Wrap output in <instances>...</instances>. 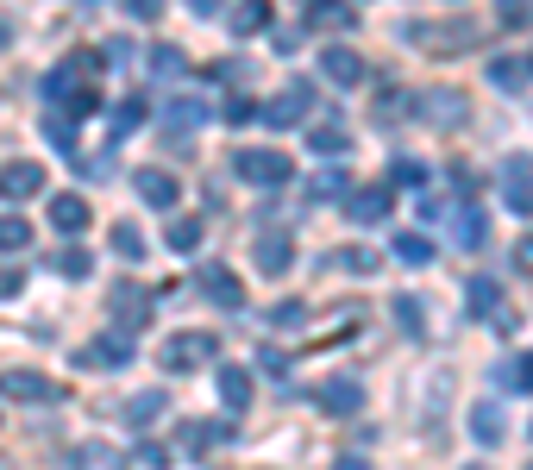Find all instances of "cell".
<instances>
[{
	"label": "cell",
	"instance_id": "7a4b0ae2",
	"mask_svg": "<svg viewBox=\"0 0 533 470\" xmlns=\"http://www.w3.org/2000/svg\"><path fill=\"white\" fill-rule=\"evenodd\" d=\"M502 201L508 214L533 220V157H502Z\"/></svg>",
	"mask_w": 533,
	"mask_h": 470
},
{
	"label": "cell",
	"instance_id": "ba28073f",
	"mask_svg": "<svg viewBox=\"0 0 533 470\" xmlns=\"http://www.w3.org/2000/svg\"><path fill=\"white\" fill-rule=\"evenodd\" d=\"M251 257H258V270L264 276H283L289 264H295V239L283 226H270V232H258V245H251Z\"/></svg>",
	"mask_w": 533,
	"mask_h": 470
},
{
	"label": "cell",
	"instance_id": "e0dca14e",
	"mask_svg": "<svg viewBox=\"0 0 533 470\" xmlns=\"http://www.w3.org/2000/svg\"><path fill=\"white\" fill-rule=\"evenodd\" d=\"M69 470H126V458L113 452V445L88 439V445H76V452H69Z\"/></svg>",
	"mask_w": 533,
	"mask_h": 470
},
{
	"label": "cell",
	"instance_id": "52a82bcc",
	"mask_svg": "<svg viewBox=\"0 0 533 470\" xmlns=\"http://www.w3.org/2000/svg\"><path fill=\"white\" fill-rule=\"evenodd\" d=\"M308 107H314V82H289L264 107V126H301V120H308Z\"/></svg>",
	"mask_w": 533,
	"mask_h": 470
},
{
	"label": "cell",
	"instance_id": "2e32d148",
	"mask_svg": "<svg viewBox=\"0 0 533 470\" xmlns=\"http://www.w3.org/2000/svg\"><path fill=\"white\" fill-rule=\"evenodd\" d=\"M176 176L170 170H138V201H151V207H176Z\"/></svg>",
	"mask_w": 533,
	"mask_h": 470
},
{
	"label": "cell",
	"instance_id": "681fc988",
	"mask_svg": "<svg viewBox=\"0 0 533 470\" xmlns=\"http://www.w3.org/2000/svg\"><path fill=\"white\" fill-rule=\"evenodd\" d=\"M527 470H533V464H527Z\"/></svg>",
	"mask_w": 533,
	"mask_h": 470
},
{
	"label": "cell",
	"instance_id": "7c38bea8",
	"mask_svg": "<svg viewBox=\"0 0 533 470\" xmlns=\"http://www.w3.org/2000/svg\"><path fill=\"white\" fill-rule=\"evenodd\" d=\"M421 120H427V126H446V132L465 126V94H458V88H433L427 107H421Z\"/></svg>",
	"mask_w": 533,
	"mask_h": 470
},
{
	"label": "cell",
	"instance_id": "ffe728a7",
	"mask_svg": "<svg viewBox=\"0 0 533 470\" xmlns=\"http://www.w3.org/2000/svg\"><path fill=\"white\" fill-rule=\"evenodd\" d=\"M465 295H471V314H477V320H490V314L502 320V289H496L490 276H471V282H465Z\"/></svg>",
	"mask_w": 533,
	"mask_h": 470
},
{
	"label": "cell",
	"instance_id": "603a6c76",
	"mask_svg": "<svg viewBox=\"0 0 533 470\" xmlns=\"http://www.w3.org/2000/svg\"><path fill=\"white\" fill-rule=\"evenodd\" d=\"M527 76H533L527 63H515V57H490V82H496V88L515 94V88H527Z\"/></svg>",
	"mask_w": 533,
	"mask_h": 470
},
{
	"label": "cell",
	"instance_id": "9a60e30c",
	"mask_svg": "<svg viewBox=\"0 0 533 470\" xmlns=\"http://www.w3.org/2000/svg\"><path fill=\"white\" fill-rule=\"evenodd\" d=\"M51 226H57V232H82V226H88V201L76 195V188L51 195Z\"/></svg>",
	"mask_w": 533,
	"mask_h": 470
},
{
	"label": "cell",
	"instance_id": "f1b7e54d",
	"mask_svg": "<svg viewBox=\"0 0 533 470\" xmlns=\"http://www.w3.org/2000/svg\"><path fill=\"white\" fill-rule=\"evenodd\" d=\"M471 433H477L483 445H496V439H502V408H490V402H483V408L471 414Z\"/></svg>",
	"mask_w": 533,
	"mask_h": 470
},
{
	"label": "cell",
	"instance_id": "9c48e42d",
	"mask_svg": "<svg viewBox=\"0 0 533 470\" xmlns=\"http://www.w3.org/2000/svg\"><path fill=\"white\" fill-rule=\"evenodd\" d=\"M389 207H396V195H389V182H370V188H358V195L345 201V214H352L358 226H377V220H389Z\"/></svg>",
	"mask_w": 533,
	"mask_h": 470
},
{
	"label": "cell",
	"instance_id": "c3c4849f",
	"mask_svg": "<svg viewBox=\"0 0 533 470\" xmlns=\"http://www.w3.org/2000/svg\"><path fill=\"white\" fill-rule=\"evenodd\" d=\"M527 69H533V51H527Z\"/></svg>",
	"mask_w": 533,
	"mask_h": 470
},
{
	"label": "cell",
	"instance_id": "6da1fadb",
	"mask_svg": "<svg viewBox=\"0 0 533 470\" xmlns=\"http://www.w3.org/2000/svg\"><path fill=\"white\" fill-rule=\"evenodd\" d=\"M233 170H239V182H251V188H283V182H289V157H283V151H239Z\"/></svg>",
	"mask_w": 533,
	"mask_h": 470
},
{
	"label": "cell",
	"instance_id": "60d3db41",
	"mask_svg": "<svg viewBox=\"0 0 533 470\" xmlns=\"http://www.w3.org/2000/svg\"><path fill=\"white\" fill-rule=\"evenodd\" d=\"M19 289H26V270H13V264H7V270H0V301H13Z\"/></svg>",
	"mask_w": 533,
	"mask_h": 470
},
{
	"label": "cell",
	"instance_id": "30bf717a",
	"mask_svg": "<svg viewBox=\"0 0 533 470\" xmlns=\"http://www.w3.org/2000/svg\"><path fill=\"white\" fill-rule=\"evenodd\" d=\"M201 289L214 295L226 314H239V308H245V282H239L233 270H226V264H201Z\"/></svg>",
	"mask_w": 533,
	"mask_h": 470
},
{
	"label": "cell",
	"instance_id": "7bdbcfd3",
	"mask_svg": "<svg viewBox=\"0 0 533 470\" xmlns=\"http://www.w3.org/2000/svg\"><path fill=\"white\" fill-rule=\"evenodd\" d=\"M270 320H276V326H301V301H276Z\"/></svg>",
	"mask_w": 533,
	"mask_h": 470
},
{
	"label": "cell",
	"instance_id": "8992f818",
	"mask_svg": "<svg viewBox=\"0 0 533 470\" xmlns=\"http://www.w3.org/2000/svg\"><path fill=\"white\" fill-rule=\"evenodd\" d=\"M132 333H120V326H113V333H101V339H88L82 345V364L88 370H120V364H132Z\"/></svg>",
	"mask_w": 533,
	"mask_h": 470
},
{
	"label": "cell",
	"instance_id": "4316f807",
	"mask_svg": "<svg viewBox=\"0 0 533 470\" xmlns=\"http://www.w3.org/2000/svg\"><path fill=\"white\" fill-rule=\"evenodd\" d=\"M164 239H170V251H182V257H189V251H201V220H170V232H164Z\"/></svg>",
	"mask_w": 533,
	"mask_h": 470
},
{
	"label": "cell",
	"instance_id": "7dc6e473",
	"mask_svg": "<svg viewBox=\"0 0 533 470\" xmlns=\"http://www.w3.org/2000/svg\"><path fill=\"white\" fill-rule=\"evenodd\" d=\"M7 38H13V32H7V26H0V44H7Z\"/></svg>",
	"mask_w": 533,
	"mask_h": 470
},
{
	"label": "cell",
	"instance_id": "bcb514c9",
	"mask_svg": "<svg viewBox=\"0 0 533 470\" xmlns=\"http://www.w3.org/2000/svg\"><path fill=\"white\" fill-rule=\"evenodd\" d=\"M339 470H364V458H345V464H339Z\"/></svg>",
	"mask_w": 533,
	"mask_h": 470
},
{
	"label": "cell",
	"instance_id": "5bb4252c",
	"mask_svg": "<svg viewBox=\"0 0 533 470\" xmlns=\"http://www.w3.org/2000/svg\"><path fill=\"white\" fill-rule=\"evenodd\" d=\"M320 76L339 82V88H352V82H364V57L345 51V44H333V51H320Z\"/></svg>",
	"mask_w": 533,
	"mask_h": 470
},
{
	"label": "cell",
	"instance_id": "8fae6325",
	"mask_svg": "<svg viewBox=\"0 0 533 470\" xmlns=\"http://www.w3.org/2000/svg\"><path fill=\"white\" fill-rule=\"evenodd\" d=\"M0 395L7 402H51V376H38V370H0Z\"/></svg>",
	"mask_w": 533,
	"mask_h": 470
},
{
	"label": "cell",
	"instance_id": "44dd1931",
	"mask_svg": "<svg viewBox=\"0 0 533 470\" xmlns=\"http://www.w3.org/2000/svg\"><path fill=\"white\" fill-rule=\"evenodd\" d=\"M220 402L233 408V414L251 408V370H239V364H226V370H220Z\"/></svg>",
	"mask_w": 533,
	"mask_h": 470
},
{
	"label": "cell",
	"instance_id": "cb8c5ba5",
	"mask_svg": "<svg viewBox=\"0 0 533 470\" xmlns=\"http://www.w3.org/2000/svg\"><path fill=\"white\" fill-rule=\"evenodd\" d=\"M164 120H170V126H189V132H195V126L207 120V107L195 101V94H176V101L164 107Z\"/></svg>",
	"mask_w": 533,
	"mask_h": 470
},
{
	"label": "cell",
	"instance_id": "ee69618b",
	"mask_svg": "<svg viewBox=\"0 0 533 470\" xmlns=\"http://www.w3.org/2000/svg\"><path fill=\"white\" fill-rule=\"evenodd\" d=\"M44 132H51V145H63V151H76V138H69V126H63V120H44Z\"/></svg>",
	"mask_w": 533,
	"mask_h": 470
},
{
	"label": "cell",
	"instance_id": "e575fe53",
	"mask_svg": "<svg viewBox=\"0 0 533 470\" xmlns=\"http://www.w3.org/2000/svg\"><path fill=\"white\" fill-rule=\"evenodd\" d=\"M339 188H345V170H320V176H314V188H308V195H314V201H333Z\"/></svg>",
	"mask_w": 533,
	"mask_h": 470
},
{
	"label": "cell",
	"instance_id": "b9f144b4",
	"mask_svg": "<svg viewBox=\"0 0 533 470\" xmlns=\"http://www.w3.org/2000/svg\"><path fill=\"white\" fill-rule=\"evenodd\" d=\"M138 464H145V470H164L170 452H164V445H138Z\"/></svg>",
	"mask_w": 533,
	"mask_h": 470
},
{
	"label": "cell",
	"instance_id": "3957f363",
	"mask_svg": "<svg viewBox=\"0 0 533 470\" xmlns=\"http://www.w3.org/2000/svg\"><path fill=\"white\" fill-rule=\"evenodd\" d=\"M32 195H44V163L38 157L0 163V201H32Z\"/></svg>",
	"mask_w": 533,
	"mask_h": 470
},
{
	"label": "cell",
	"instance_id": "d6986e66",
	"mask_svg": "<svg viewBox=\"0 0 533 470\" xmlns=\"http://www.w3.org/2000/svg\"><path fill=\"white\" fill-rule=\"evenodd\" d=\"M113 308H120V333H145V326H151V308H145V295H132V289H113Z\"/></svg>",
	"mask_w": 533,
	"mask_h": 470
},
{
	"label": "cell",
	"instance_id": "f546056e",
	"mask_svg": "<svg viewBox=\"0 0 533 470\" xmlns=\"http://www.w3.org/2000/svg\"><path fill=\"white\" fill-rule=\"evenodd\" d=\"M113 251H120V257H145V232H138L132 220H120V226H113Z\"/></svg>",
	"mask_w": 533,
	"mask_h": 470
},
{
	"label": "cell",
	"instance_id": "4fadbf2b",
	"mask_svg": "<svg viewBox=\"0 0 533 470\" xmlns=\"http://www.w3.org/2000/svg\"><path fill=\"white\" fill-rule=\"evenodd\" d=\"M182 452H214V445H226V439H233V427H226V420H182Z\"/></svg>",
	"mask_w": 533,
	"mask_h": 470
},
{
	"label": "cell",
	"instance_id": "7402d4cb",
	"mask_svg": "<svg viewBox=\"0 0 533 470\" xmlns=\"http://www.w3.org/2000/svg\"><path fill=\"white\" fill-rule=\"evenodd\" d=\"M308 151H314V157H345V151H352V132L327 120V126H314V132H308Z\"/></svg>",
	"mask_w": 533,
	"mask_h": 470
},
{
	"label": "cell",
	"instance_id": "83f0119b",
	"mask_svg": "<svg viewBox=\"0 0 533 470\" xmlns=\"http://www.w3.org/2000/svg\"><path fill=\"white\" fill-rule=\"evenodd\" d=\"M32 245V226L19 214H0V251H26Z\"/></svg>",
	"mask_w": 533,
	"mask_h": 470
},
{
	"label": "cell",
	"instance_id": "d590c367",
	"mask_svg": "<svg viewBox=\"0 0 533 470\" xmlns=\"http://www.w3.org/2000/svg\"><path fill=\"white\" fill-rule=\"evenodd\" d=\"M502 383H515V389H533V358H515V364H502Z\"/></svg>",
	"mask_w": 533,
	"mask_h": 470
},
{
	"label": "cell",
	"instance_id": "ac0fdd59",
	"mask_svg": "<svg viewBox=\"0 0 533 470\" xmlns=\"http://www.w3.org/2000/svg\"><path fill=\"white\" fill-rule=\"evenodd\" d=\"M164 408H170V402H164V389H138V395H126V408H120V414H126V427H151V420L164 414Z\"/></svg>",
	"mask_w": 533,
	"mask_h": 470
},
{
	"label": "cell",
	"instance_id": "836d02e7",
	"mask_svg": "<svg viewBox=\"0 0 533 470\" xmlns=\"http://www.w3.org/2000/svg\"><path fill=\"white\" fill-rule=\"evenodd\" d=\"M145 113H151V107H145V94H132V101H120V113H113V132H132L138 120H145Z\"/></svg>",
	"mask_w": 533,
	"mask_h": 470
},
{
	"label": "cell",
	"instance_id": "4dcf8cb0",
	"mask_svg": "<svg viewBox=\"0 0 533 470\" xmlns=\"http://www.w3.org/2000/svg\"><path fill=\"white\" fill-rule=\"evenodd\" d=\"M396 257H402V264H433V245L421 239V232H402V239H396Z\"/></svg>",
	"mask_w": 533,
	"mask_h": 470
},
{
	"label": "cell",
	"instance_id": "74e56055",
	"mask_svg": "<svg viewBox=\"0 0 533 470\" xmlns=\"http://www.w3.org/2000/svg\"><path fill=\"white\" fill-rule=\"evenodd\" d=\"M57 270H63V276H88V251H76V245L57 251Z\"/></svg>",
	"mask_w": 533,
	"mask_h": 470
},
{
	"label": "cell",
	"instance_id": "f35d334b",
	"mask_svg": "<svg viewBox=\"0 0 533 470\" xmlns=\"http://www.w3.org/2000/svg\"><path fill=\"white\" fill-rule=\"evenodd\" d=\"M308 19H314V26H339V32H345V26H352V13H345V7H314Z\"/></svg>",
	"mask_w": 533,
	"mask_h": 470
},
{
	"label": "cell",
	"instance_id": "1f68e13d",
	"mask_svg": "<svg viewBox=\"0 0 533 470\" xmlns=\"http://www.w3.org/2000/svg\"><path fill=\"white\" fill-rule=\"evenodd\" d=\"M226 26H233L239 38H251V32H264V26H270V7H239L233 19H226Z\"/></svg>",
	"mask_w": 533,
	"mask_h": 470
},
{
	"label": "cell",
	"instance_id": "277c9868",
	"mask_svg": "<svg viewBox=\"0 0 533 470\" xmlns=\"http://www.w3.org/2000/svg\"><path fill=\"white\" fill-rule=\"evenodd\" d=\"M214 358V333H170L164 339V370H195V364H207Z\"/></svg>",
	"mask_w": 533,
	"mask_h": 470
},
{
	"label": "cell",
	"instance_id": "ab89813d",
	"mask_svg": "<svg viewBox=\"0 0 533 470\" xmlns=\"http://www.w3.org/2000/svg\"><path fill=\"white\" fill-rule=\"evenodd\" d=\"M151 69H157V76H176V69H182V57L170 51V44H157V51H151Z\"/></svg>",
	"mask_w": 533,
	"mask_h": 470
},
{
	"label": "cell",
	"instance_id": "5b68a950",
	"mask_svg": "<svg viewBox=\"0 0 533 470\" xmlns=\"http://www.w3.org/2000/svg\"><path fill=\"white\" fill-rule=\"evenodd\" d=\"M314 402H320V414H358L364 408V383L358 376H327V383H314Z\"/></svg>",
	"mask_w": 533,
	"mask_h": 470
},
{
	"label": "cell",
	"instance_id": "484cf974",
	"mask_svg": "<svg viewBox=\"0 0 533 470\" xmlns=\"http://www.w3.org/2000/svg\"><path fill=\"white\" fill-rule=\"evenodd\" d=\"M452 232H458L465 245H483V232H490V226H483L477 207H452Z\"/></svg>",
	"mask_w": 533,
	"mask_h": 470
},
{
	"label": "cell",
	"instance_id": "d4e9b609",
	"mask_svg": "<svg viewBox=\"0 0 533 470\" xmlns=\"http://www.w3.org/2000/svg\"><path fill=\"white\" fill-rule=\"evenodd\" d=\"M333 257H339L352 276H377V270H383V257L370 251V245H345V251H333Z\"/></svg>",
	"mask_w": 533,
	"mask_h": 470
},
{
	"label": "cell",
	"instance_id": "d6a6232c",
	"mask_svg": "<svg viewBox=\"0 0 533 470\" xmlns=\"http://www.w3.org/2000/svg\"><path fill=\"white\" fill-rule=\"evenodd\" d=\"M220 120H226V126H251V120H264V113H258V101H245V94H239V101L220 107Z\"/></svg>",
	"mask_w": 533,
	"mask_h": 470
},
{
	"label": "cell",
	"instance_id": "8d00e7d4",
	"mask_svg": "<svg viewBox=\"0 0 533 470\" xmlns=\"http://www.w3.org/2000/svg\"><path fill=\"white\" fill-rule=\"evenodd\" d=\"M396 320L408 326V333H421V301H414V295H396Z\"/></svg>",
	"mask_w": 533,
	"mask_h": 470
},
{
	"label": "cell",
	"instance_id": "f6af8a7d",
	"mask_svg": "<svg viewBox=\"0 0 533 470\" xmlns=\"http://www.w3.org/2000/svg\"><path fill=\"white\" fill-rule=\"evenodd\" d=\"M515 264H521V270H533V232H527V239L515 245Z\"/></svg>",
	"mask_w": 533,
	"mask_h": 470
}]
</instances>
